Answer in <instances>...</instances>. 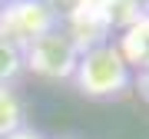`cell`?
<instances>
[{"mask_svg":"<svg viewBox=\"0 0 149 139\" xmlns=\"http://www.w3.org/2000/svg\"><path fill=\"white\" fill-rule=\"evenodd\" d=\"M70 83L83 99L116 103L133 93V66L116 40H103L80 53V63H76Z\"/></svg>","mask_w":149,"mask_h":139,"instance_id":"1","label":"cell"},{"mask_svg":"<svg viewBox=\"0 0 149 139\" xmlns=\"http://www.w3.org/2000/svg\"><path fill=\"white\" fill-rule=\"evenodd\" d=\"M76 63H80V47L66 27H56L23 47V70H30L40 80H73Z\"/></svg>","mask_w":149,"mask_h":139,"instance_id":"2","label":"cell"},{"mask_svg":"<svg viewBox=\"0 0 149 139\" xmlns=\"http://www.w3.org/2000/svg\"><path fill=\"white\" fill-rule=\"evenodd\" d=\"M56 27H63V23L43 0H7L0 7V37L13 40L20 50L30 40H37Z\"/></svg>","mask_w":149,"mask_h":139,"instance_id":"3","label":"cell"},{"mask_svg":"<svg viewBox=\"0 0 149 139\" xmlns=\"http://www.w3.org/2000/svg\"><path fill=\"white\" fill-rule=\"evenodd\" d=\"M27 126V99L17 83H0V139Z\"/></svg>","mask_w":149,"mask_h":139,"instance_id":"4","label":"cell"},{"mask_svg":"<svg viewBox=\"0 0 149 139\" xmlns=\"http://www.w3.org/2000/svg\"><path fill=\"white\" fill-rule=\"evenodd\" d=\"M93 13H100L109 27H119V30H133L143 23V0H96L93 3Z\"/></svg>","mask_w":149,"mask_h":139,"instance_id":"5","label":"cell"},{"mask_svg":"<svg viewBox=\"0 0 149 139\" xmlns=\"http://www.w3.org/2000/svg\"><path fill=\"white\" fill-rule=\"evenodd\" d=\"M23 76V50L13 40L0 37V83H17Z\"/></svg>","mask_w":149,"mask_h":139,"instance_id":"6","label":"cell"},{"mask_svg":"<svg viewBox=\"0 0 149 139\" xmlns=\"http://www.w3.org/2000/svg\"><path fill=\"white\" fill-rule=\"evenodd\" d=\"M43 3L60 17V23H73V20H80V17H86L93 10L96 0H43Z\"/></svg>","mask_w":149,"mask_h":139,"instance_id":"7","label":"cell"},{"mask_svg":"<svg viewBox=\"0 0 149 139\" xmlns=\"http://www.w3.org/2000/svg\"><path fill=\"white\" fill-rule=\"evenodd\" d=\"M133 90H136L139 96L149 103V60L139 66V73H133Z\"/></svg>","mask_w":149,"mask_h":139,"instance_id":"8","label":"cell"},{"mask_svg":"<svg viewBox=\"0 0 149 139\" xmlns=\"http://www.w3.org/2000/svg\"><path fill=\"white\" fill-rule=\"evenodd\" d=\"M3 139H47V136H43V133H40L37 126H30V123H27L23 129H17V133H10V136H3Z\"/></svg>","mask_w":149,"mask_h":139,"instance_id":"9","label":"cell"},{"mask_svg":"<svg viewBox=\"0 0 149 139\" xmlns=\"http://www.w3.org/2000/svg\"><path fill=\"white\" fill-rule=\"evenodd\" d=\"M143 30H146V33H149V13H146V17H143Z\"/></svg>","mask_w":149,"mask_h":139,"instance_id":"10","label":"cell"},{"mask_svg":"<svg viewBox=\"0 0 149 139\" xmlns=\"http://www.w3.org/2000/svg\"><path fill=\"white\" fill-rule=\"evenodd\" d=\"M3 3H7V0H0V7H3Z\"/></svg>","mask_w":149,"mask_h":139,"instance_id":"11","label":"cell"},{"mask_svg":"<svg viewBox=\"0 0 149 139\" xmlns=\"http://www.w3.org/2000/svg\"><path fill=\"white\" fill-rule=\"evenodd\" d=\"M66 139H70V136H66Z\"/></svg>","mask_w":149,"mask_h":139,"instance_id":"12","label":"cell"}]
</instances>
